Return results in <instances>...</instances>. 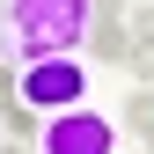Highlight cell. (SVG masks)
<instances>
[{
	"instance_id": "8",
	"label": "cell",
	"mask_w": 154,
	"mask_h": 154,
	"mask_svg": "<svg viewBox=\"0 0 154 154\" xmlns=\"http://www.w3.org/2000/svg\"><path fill=\"white\" fill-rule=\"evenodd\" d=\"M0 154H29V147H22V140H8V147H0Z\"/></svg>"
},
{
	"instance_id": "3",
	"label": "cell",
	"mask_w": 154,
	"mask_h": 154,
	"mask_svg": "<svg viewBox=\"0 0 154 154\" xmlns=\"http://www.w3.org/2000/svg\"><path fill=\"white\" fill-rule=\"evenodd\" d=\"M37 154H118V125L81 103V110H66V118H44Z\"/></svg>"
},
{
	"instance_id": "5",
	"label": "cell",
	"mask_w": 154,
	"mask_h": 154,
	"mask_svg": "<svg viewBox=\"0 0 154 154\" xmlns=\"http://www.w3.org/2000/svg\"><path fill=\"white\" fill-rule=\"evenodd\" d=\"M125 132L154 154V88H140V81H132V95H125Z\"/></svg>"
},
{
	"instance_id": "7",
	"label": "cell",
	"mask_w": 154,
	"mask_h": 154,
	"mask_svg": "<svg viewBox=\"0 0 154 154\" xmlns=\"http://www.w3.org/2000/svg\"><path fill=\"white\" fill-rule=\"evenodd\" d=\"M95 15H103V22H125V15H132V0H95Z\"/></svg>"
},
{
	"instance_id": "1",
	"label": "cell",
	"mask_w": 154,
	"mask_h": 154,
	"mask_svg": "<svg viewBox=\"0 0 154 154\" xmlns=\"http://www.w3.org/2000/svg\"><path fill=\"white\" fill-rule=\"evenodd\" d=\"M95 29V0H0V59H73V44Z\"/></svg>"
},
{
	"instance_id": "4",
	"label": "cell",
	"mask_w": 154,
	"mask_h": 154,
	"mask_svg": "<svg viewBox=\"0 0 154 154\" xmlns=\"http://www.w3.org/2000/svg\"><path fill=\"white\" fill-rule=\"evenodd\" d=\"M132 73H140V88H154V0H140L132 8Z\"/></svg>"
},
{
	"instance_id": "6",
	"label": "cell",
	"mask_w": 154,
	"mask_h": 154,
	"mask_svg": "<svg viewBox=\"0 0 154 154\" xmlns=\"http://www.w3.org/2000/svg\"><path fill=\"white\" fill-rule=\"evenodd\" d=\"M88 44H95V59H132V15H125V22H103V15H95Z\"/></svg>"
},
{
	"instance_id": "2",
	"label": "cell",
	"mask_w": 154,
	"mask_h": 154,
	"mask_svg": "<svg viewBox=\"0 0 154 154\" xmlns=\"http://www.w3.org/2000/svg\"><path fill=\"white\" fill-rule=\"evenodd\" d=\"M22 103L44 110V118L81 110L88 103V66L81 59H37V66H22Z\"/></svg>"
}]
</instances>
